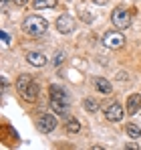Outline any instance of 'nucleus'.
Listing matches in <instances>:
<instances>
[{"mask_svg":"<svg viewBox=\"0 0 141 150\" xmlns=\"http://www.w3.org/2000/svg\"><path fill=\"white\" fill-rule=\"evenodd\" d=\"M16 91L22 96L24 101H36V98H38V83L30 75H20L16 79Z\"/></svg>","mask_w":141,"mask_h":150,"instance_id":"1","label":"nucleus"},{"mask_svg":"<svg viewBox=\"0 0 141 150\" xmlns=\"http://www.w3.org/2000/svg\"><path fill=\"white\" fill-rule=\"evenodd\" d=\"M22 30L30 37H43L48 30V23L47 18L38 16V14H30L22 21Z\"/></svg>","mask_w":141,"mask_h":150,"instance_id":"2","label":"nucleus"},{"mask_svg":"<svg viewBox=\"0 0 141 150\" xmlns=\"http://www.w3.org/2000/svg\"><path fill=\"white\" fill-rule=\"evenodd\" d=\"M111 23H113V26L119 28V30L129 28V25H131V12L119 6V8H115V10L111 12Z\"/></svg>","mask_w":141,"mask_h":150,"instance_id":"3","label":"nucleus"},{"mask_svg":"<svg viewBox=\"0 0 141 150\" xmlns=\"http://www.w3.org/2000/svg\"><path fill=\"white\" fill-rule=\"evenodd\" d=\"M103 45H105L107 49L117 51L125 45V35H123L121 30H109V33H105V37H103Z\"/></svg>","mask_w":141,"mask_h":150,"instance_id":"4","label":"nucleus"},{"mask_svg":"<svg viewBox=\"0 0 141 150\" xmlns=\"http://www.w3.org/2000/svg\"><path fill=\"white\" fill-rule=\"evenodd\" d=\"M105 118L109 120V122H121L123 120V114H125V110L121 108V103L119 101H109V103H105Z\"/></svg>","mask_w":141,"mask_h":150,"instance_id":"5","label":"nucleus"},{"mask_svg":"<svg viewBox=\"0 0 141 150\" xmlns=\"http://www.w3.org/2000/svg\"><path fill=\"white\" fill-rule=\"evenodd\" d=\"M36 126H38L40 132L50 134V132L57 128V118H54L52 114H40V116L36 118Z\"/></svg>","mask_w":141,"mask_h":150,"instance_id":"6","label":"nucleus"},{"mask_svg":"<svg viewBox=\"0 0 141 150\" xmlns=\"http://www.w3.org/2000/svg\"><path fill=\"white\" fill-rule=\"evenodd\" d=\"M75 18L69 16V14H61L59 18H57V30L61 33V35H70L73 30H75Z\"/></svg>","mask_w":141,"mask_h":150,"instance_id":"7","label":"nucleus"},{"mask_svg":"<svg viewBox=\"0 0 141 150\" xmlns=\"http://www.w3.org/2000/svg\"><path fill=\"white\" fill-rule=\"evenodd\" d=\"M48 91H50V100H59V101H65V103H69V101H70L69 91H67L65 87L57 85V83H52V85L48 87Z\"/></svg>","mask_w":141,"mask_h":150,"instance_id":"8","label":"nucleus"},{"mask_svg":"<svg viewBox=\"0 0 141 150\" xmlns=\"http://www.w3.org/2000/svg\"><path fill=\"white\" fill-rule=\"evenodd\" d=\"M26 63H30L32 67H45L47 65V57L43 53L30 51V53H26Z\"/></svg>","mask_w":141,"mask_h":150,"instance_id":"9","label":"nucleus"},{"mask_svg":"<svg viewBox=\"0 0 141 150\" xmlns=\"http://www.w3.org/2000/svg\"><path fill=\"white\" fill-rule=\"evenodd\" d=\"M141 112V93H131L127 98V114H137Z\"/></svg>","mask_w":141,"mask_h":150,"instance_id":"10","label":"nucleus"},{"mask_svg":"<svg viewBox=\"0 0 141 150\" xmlns=\"http://www.w3.org/2000/svg\"><path fill=\"white\" fill-rule=\"evenodd\" d=\"M50 110H52L57 116H67V112H69V103L59 101V100H50Z\"/></svg>","mask_w":141,"mask_h":150,"instance_id":"11","label":"nucleus"},{"mask_svg":"<svg viewBox=\"0 0 141 150\" xmlns=\"http://www.w3.org/2000/svg\"><path fill=\"white\" fill-rule=\"evenodd\" d=\"M95 87L99 89V93H111V83L105 77H95Z\"/></svg>","mask_w":141,"mask_h":150,"instance_id":"12","label":"nucleus"},{"mask_svg":"<svg viewBox=\"0 0 141 150\" xmlns=\"http://www.w3.org/2000/svg\"><path fill=\"white\" fill-rule=\"evenodd\" d=\"M65 130H67L69 134H79V132H81V122H79V120H67Z\"/></svg>","mask_w":141,"mask_h":150,"instance_id":"13","label":"nucleus"},{"mask_svg":"<svg viewBox=\"0 0 141 150\" xmlns=\"http://www.w3.org/2000/svg\"><path fill=\"white\" fill-rule=\"evenodd\" d=\"M125 130H127V134H129V136H131L133 140H135V138H139V136H141V128H139L137 124H133V122H129V124L125 126Z\"/></svg>","mask_w":141,"mask_h":150,"instance_id":"14","label":"nucleus"},{"mask_svg":"<svg viewBox=\"0 0 141 150\" xmlns=\"http://www.w3.org/2000/svg\"><path fill=\"white\" fill-rule=\"evenodd\" d=\"M83 108L87 110V112H91V114H95V112H99V103L93 100V98H87V100L83 101Z\"/></svg>","mask_w":141,"mask_h":150,"instance_id":"15","label":"nucleus"},{"mask_svg":"<svg viewBox=\"0 0 141 150\" xmlns=\"http://www.w3.org/2000/svg\"><path fill=\"white\" fill-rule=\"evenodd\" d=\"M57 6V0H34V8H54Z\"/></svg>","mask_w":141,"mask_h":150,"instance_id":"16","label":"nucleus"},{"mask_svg":"<svg viewBox=\"0 0 141 150\" xmlns=\"http://www.w3.org/2000/svg\"><path fill=\"white\" fill-rule=\"evenodd\" d=\"M79 16H81V21H85V23H89V25L95 21V16L89 12V10H81V12H79Z\"/></svg>","mask_w":141,"mask_h":150,"instance_id":"17","label":"nucleus"},{"mask_svg":"<svg viewBox=\"0 0 141 150\" xmlns=\"http://www.w3.org/2000/svg\"><path fill=\"white\" fill-rule=\"evenodd\" d=\"M65 59H67V57H65V53H57V55H54V61H52V63H54V67H61V65L65 63Z\"/></svg>","mask_w":141,"mask_h":150,"instance_id":"18","label":"nucleus"},{"mask_svg":"<svg viewBox=\"0 0 141 150\" xmlns=\"http://www.w3.org/2000/svg\"><path fill=\"white\" fill-rule=\"evenodd\" d=\"M0 39H2V43H4V45H8V43H10V37H8V35H6L4 30L0 33Z\"/></svg>","mask_w":141,"mask_h":150,"instance_id":"19","label":"nucleus"},{"mask_svg":"<svg viewBox=\"0 0 141 150\" xmlns=\"http://www.w3.org/2000/svg\"><path fill=\"white\" fill-rule=\"evenodd\" d=\"M16 6H24V4H28V0H12Z\"/></svg>","mask_w":141,"mask_h":150,"instance_id":"20","label":"nucleus"},{"mask_svg":"<svg viewBox=\"0 0 141 150\" xmlns=\"http://www.w3.org/2000/svg\"><path fill=\"white\" fill-rule=\"evenodd\" d=\"M6 87H8V79L2 77V91H6Z\"/></svg>","mask_w":141,"mask_h":150,"instance_id":"21","label":"nucleus"},{"mask_svg":"<svg viewBox=\"0 0 141 150\" xmlns=\"http://www.w3.org/2000/svg\"><path fill=\"white\" fill-rule=\"evenodd\" d=\"M127 146H129V148H133V150H137V148H139V146H137L135 142H127Z\"/></svg>","mask_w":141,"mask_h":150,"instance_id":"22","label":"nucleus"},{"mask_svg":"<svg viewBox=\"0 0 141 150\" xmlns=\"http://www.w3.org/2000/svg\"><path fill=\"white\" fill-rule=\"evenodd\" d=\"M93 2H97V4H107V0H93Z\"/></svg>","mask_w":141,"mask_h":150,"instance_id":"23","label":"nucleus"}]
</instances>
